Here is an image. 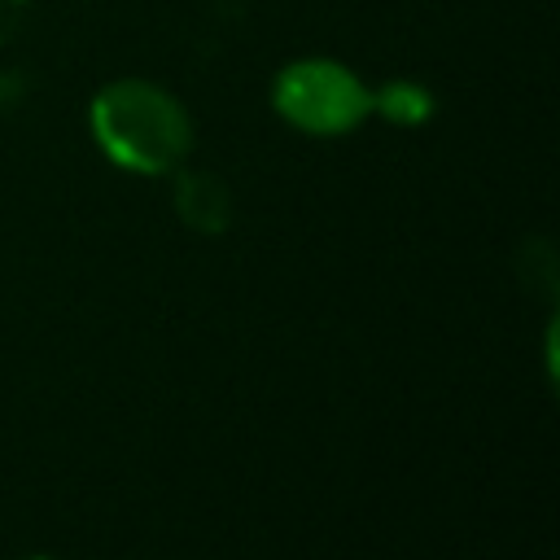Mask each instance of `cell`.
<instances>
[{
    "label": "cell",
    "mask_w": 560,
    "mask_h": 560,
    "mask_svg": "<svg viewBox=\"0 0 560 560\" xmlns=\"http://www.w3.org/2000/svg\"><path fill=\"white\" fill-rule=\"evenodd\" d=\"M271 105L306 136H346L372 114V88L332 57H298L271 79Z\"/></svg>",
    "instance_id": "2"
},
{
    "label": "cell",
    "mask_w": 560,
    "mask_h": 560,
    "mask_svg": "<svg viewBox=\"0 0 560 560\" xmlns=\"http://www.w3.org/2000/svg\"><path fill=\"white\" fill-rule=\"evenodd\" d=\"M96 149L131 175H171L192 153V118L153 79H114L88 105Z\"/></svg>",
    "instance_id": "1"
},
{
    "label": "cell",
    "mask_w": 560,
    "mask_h": 560,
    "mask_svg": "<svg viewBox=\"0 0 560 560\" xmlns=\"http://www.w3.org/2000/svg\"><path fill=\"white\" fill-rule=\"evenodd\" d=\"M516 271H521V284L529 293H538L542 302H556L560 293V262H556V249L547 236H529L521 241L516 249Z\"/></svg>",
    "instance_id": "5"
},
{
    "label": "cell",
    "mask_w": 560,
    "mask_h": 560,
    "mask_svg": "<svg viewBox=\"0 0 560 560\" xmlns=\"http://www.w3.org/2000/svg\"><path fill=\"white\" fill-rule=\"evenodd\" d=\"M26 74L22 70H0V118L4 114H13L22 101H26Z\"/></svg>",
    "instance_id": "6"
},
{
    "label": "cell",
    "mask_w": 560,
    "mask_h": 560,
    "mask_svg": "<svg viewBox=\"0 0 560 560\" xmlns=\"http://www.w3.org/2000/svg\"><path fill=\"white\" fill-rule=\"evenodd\" d=\"M175 175V214L192 228V232H201V236H219V232H228V223H232V188L223 184V175H214V171H188V166H179V171H171Z\"/></svg>",
    "instance_id": "3"
},
{
    "label": "cell",
    "mask_w": 560,
    "mask_h": 560,
    "mask_svg": "<svg viewBox=\"0 0 560 560\" xmlns=\"http://www.w3.org/2000/svg\"><path fill=\"white\" fill-rule=\"evenodd\" d=\"M372 114H381L394 127H424L438 114V96L420 79H389L372 88Z\"/></svg>",
    "instance_id": "4"
},
{
    "label": "cell",
    "mask_w": 560,
    "mask_h": 560,
    "mask_svg": "<svg viewBox=\"0 0 560 560\" xmlns=\"http://www.w3.org/2000/svg\"><path fill=\"white\" fill-rule=\"evenodd\" d=\"M31 0H0V48L13 39V31L22 26V13H26Z\"/></svg>",
    "instance_id": "7"
},
{
    "label": "cell",
    "mask_w": 560,
    "mask_h": 560,
    "mask_svg": "<svg viewBox=\"0 0 560 560\" xmlns=\"http://www.w3.org/2000/svg\"><path fill=\"white\" fill-rule=\"evenodd\" d=\"M26 560H57V556H26Z\"/></svg>",
    "instance_id": "8"
}]
</instances>
